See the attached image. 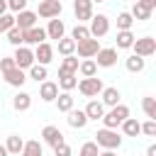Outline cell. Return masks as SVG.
Masks as SVG:
<instances>
[{"label": "cell", "instance_id": "obj_1", "mask_svg": "<svg viewBox=\"0 0 156 156\" xmlns=\"http://www.w3.org/2000/svg\"><path fill=\"white\" fill-rule=\"evenodd\" d=\"M93 141L98 144V149H105V151H115L122 146V136L117 134V129H105V127L95 132Z\"/></svg>", "mask_w": 156, "mask_h": 156}, {"label": "cell", "instance_id": "obj_2", "mask_svg": "<svg viewBox=\"0 0 156 156\" xmlns=\"http://www.w3.org/2000/svg\"><path fill=\"white\" fill-rule=\"evenodd\" d=\"M129 117V107L127 105H115V107H110L105 115H102V124H105V129H117L124 119Z\"/></svg>", "mask_w": 156, "mask_h": 156}, {"label": "cell", "instance_id": "obj_3", "mask_svg": "<svg viewBox=\"0 0 156 156\" xmlns=\"http://www.w3.org/2000/svg\"><path fill=\"white\" fill-rule=\"evenodd\" d=\"M76 88H78L80 95H85V98H98L105 85H102V80H100L98 76H93V78H80Z\"/></svg>", "mask_w": 156, "mask_h": 156}, {"label": "cell", "instance_id": "obj_4", "mask_svg": "<svg viewBox=\"0 0 156 156\" xmlns=\"http://www.w3.org/2000/svg\"><path fill=\"white\" fill-rule=\"evenodd\" d=\"M132 51H134V56L149 58V56H154V54H156V39H154V37H141V39H134Z\"/></svg>", "mask_w": 156, "mask_h": 156}, {"label": "cell", "instance_id": "obj_5", "mask_svg": "<svg viewBox=\"0 0 156 156\" xmlns=\"http://www.w3.org/2000/svg\"><path fill=\"white\" fill-rule=\"evenodd\" d=\"M98 68H112L117 63V49L115 46H100V51L93 56Z\"/></svg>", "mask_w": 156, "mask_h": 156}, {"label": "cell", "instance_id": "obj_6", "mask_svg": "<svg viewBox=\"0 0 156 156\" xmlns=\"http://www.w3.org/2000/svg\"><path fill=\"white\" fill-rule=\"evenodd\" d=\"M88 32H90L93 39L105 37V34L110 32V17H107V15H93V17H90V27H88Z\"/></svg>", "mask_w": 156, "mask_h": 156}, {"label": "cell", "instance_id": "obj_7", "mask_svg": "<svg viewBox=\"0 0 156 156\" xmlns=\"http://www.w3.org/2000/svg\"><path fill=\"white\" fill-rule=\"evenodd\" d=\"M12 61H15V66L17 68H22V71H27L29 66H34V49H29V46H17L15 49V54H12Z\"/></svg>", "mask_w": 156, "mask_h": 156}, {"label": "cell", "instance_id": "obj_8", "mask_svg": "<svg viewBox=\"0 0 156 156\" xmlns=\"http://www.w3.org/2000/svg\"><path fill=\"white\" fill-rule=\"evenodd\" d=\"M61 10H63L61 0H41V2H39V7H37V17L54 20V17H58V15H61Z\"/></svg>", "mask_w": 156, "mask_h": 156}, {"label": "cell", "instance_id": "obj_9", "mask_svg": "<svg viewBox=\"0 0 156 156\" xmlns=\"http://www.w3.org/2000/svg\"><path fill=\"white\" fill-rule=\"evenodd\" d=\"M98 51H100V39L88 37V39H83V41L76 44V54H78L80 58H93Z\"/></svg>", "mask_w": 156, "mask_h": 156}, {"label": "cell", "instance_id": "obj_10", "mask_svg": "<svg viewBox=\"0 0 156 156\" xmlns=\"http://www.w3.org/2000/svg\"><path fill=\"white\" fill-rule=\"evenodd\" d=\"M54 61V46L49 41H41L39 46H34V63L39 66H49Z\"/></svg>", "mask_w": 156, "mask_h": 156}, {"label": "cell", "instance_id": "obj_11", "mask_svg": "<svg viewBox=\"0 0 156 156\" xmlns=\"http://www.w3.org/2000/svg\"><path fill=\"white\" fill-rule=\"evenodd\" d=\"M37 12H32V10H22V12H17L15 15V27L17 29H22V32H27V29H32V27H37Z\"/></svg>", "mask_w": 156, "mask_h": 156}, {"label": "cell", "instance_id": "obj_12", "mask_svg": "<svg viewBox=\"0 0 156 156\" xmlns=\"http://www.w3.org/2000/svg\"><path fill=\"white\" fill-rule=\"evenodd\" d=\"M0 76H2V78H5V83H7V85H12V88H22V85H24V80H27V73H24L22 68H17V66H12V68L2 71Z\"/></svg>", "mask_w": 156, "mask_h": 156}, {"label": "cell", "instance_id": "obj_13", "mask_svg": "<svg viewBox=\"0 0 156 156\" xmlns=\"http://www.w3.org/2000/svg\"><path fill=\"white\" fill-rule=\"evenodd\" d=\"M73 12H76L78 24L90 22V17H93V2L90 0H73Z\"/></svg>", "mask_w": 156, "mask_h": 156}, {"label": "cell", "instance_id": "obj_14", "mask_svg": "<svg viewBox=\"0 0 156 156\" xmlns=\"http://www.w3.org/2000/svg\"><path fill=\"white\" fill-rule=\"evenodd\" d=\"M41 139H44V144H49L51 149L58 146V144H63V134H61V129L54 127V124H46V127L41 129Z\"/></svg>", "mask_w": 156, "mask_h": 156}, {"label": "cell", "instance_id": "obj_15", "mask_svg": "<svg viewBox=\"0 0 156 156\" xmlns=\"http://www.w3.org/2000/svg\"><path fill=\"white\" fill-rule=\"evenodd\" d=\"M46 39H63L66 37V24H63V20H58V17H54V20H49V24H46Z\"/></svg>", "mask_w": 156, "mask_h": 156}, {"label": "cell", "instance_id": "obj_16", "mask_svg": "<svg viewBox=\"0 0 156 156\" xmlns=\"http://www.w3.org/2000/svg\"><path fill=\"white\" fill-rule=\"evenodd\" d=\"M41 41H46L44 27H32V29L24 32V46H39Z\"/></svg>", "mask_w": 156, "mask_h": 156}, {"label": "cell", "instance_id": "obj_17", "mask_svg": "<svg viewBox=\"0 0 156 156\" xmlns=\"http://www.w3.org/2000/svg\"><path fill=\"white\" fill-rule=\"evenodd\" d=\"M39 98H41L44 102H54V100L58 98V85H56L54 80H44V83L39 85Z\"/></svg>", "mask_w": 156, "mask_h": 156}, {"label": "cell", "instance_id": "obj_18", "mask_svg": "<svg viewBox=\"0 0 156 156\" xmlns=\"http://www.w3.org/2000/svg\"><path fill=\"white\" fill-rule=\"evenodd\" d=\"M83 112H85L88 122H98V119H102V115H105V105H102L100 100H90Z\"/></svg>", "mask_w": 156, "mask_h": 156}, {"label": "cell", "instance_id": "obj_19", "mask_svg": "<svg viewBox=\"0 0 156 156\" xmlns=\"http://www.w3.org/2000/svg\"><path fill=\"white\" fill-rule=\"evenodd\" d=\"M119 98H122L119 90L112 88V85H110V88H102V93H100V102H102L105 107H115V105H119Z\"/></svg>", "mask_w": 156, "mask_h": 156}, {"label": "cell", "instance_id": "obj_20", "mask_svg": "<svg viewBox=\"0 0 156 156\" xmlns=\"http://www.w3.org/2000/svg\"><path fill=\"white\" fill-rule=\"evenodd\" d=\"M68 117H66V122H68V127H73V129H83L85 124H88V117H85V112L83 110H71V112H66Z\"/></svg>", "mask_w": 156, "mask_h": 156}, {"label": "cell", "instance_id": "obj_21", "mask_svg": "<svg viewBox=\"0 0 156 156\" xmlns=\"http://www.w3.org/2000/svg\"><path fill=\"white\" fill-rule=\"evenodd\" d=\"M78 56H63L61 58V66H58V76H71V73H78Z\"/></svg>", "mask_w": 156, "mask_h": 156}, {"label": "cell", "instance_id": "obj_22", "mask_svg": "<svg viewBox=\"0 0 156 156\" xmlns=\"http://www.w3.org/2000/svg\"><path fill=\"white\" fill-rule=\"evenodd\" d=\"M12 107H15L17 112H27V110L32 107V95L24 93V90H20V93L12 98Z\"/></svg>", "mask_w": 156, "mask_h": 156}, {"label": "cell", "instance_id": "obj_23", "mask_svg": "<svg viewBox=\"0 0 156 156\" xmlns=\"http://www.w3.org/2000/svg\"><path fill=\"white\" fill-rule=\"evenodd\" d=\"M119 127H122V134L124 136H139L141 134V122H136L134 117H127Z\"/></svg>", "mask_w": 156, "mask_h": 156}, {"label": "cell", "instance_id": "obj_24", "mask_svg": "<svg viewBox=\"0 0 156 156\" xmlns=\"http://www.w3.org/2000/svg\"><path fill=\"white\" fill-rule=\"evenodd\" d=\"M22 146H24V139H22L20 134H10V136H7V141H5V149H7V154H10V156H20Z\"/></svg>", "mask_w": 156, "mask_h": 156}, {"label": "cell", "instance_id": "obj_25", "mask_svg": "<svg viewBox=\"0 0 156 156\" xmlns=\"http://www.w3.org/2000/svg\"><path fill=\"white\" fill-rule=\"evenodd\" d=\"M124 66H127V71L129 73H141L144 68H146V58H141V56H127V61H124Z\"/></svg>", "mask_w": 156, "mask_h": 156}, {"label": "cell", "instance_id": "obj_26", "mask_svg": "<svg viewBox=\"0 0 156 156\" xmlns=\"http://www.w3.org/2000/svg\"><path fill=\"white\" fill-rule=\"evenodd\" d=\"M41 154H44V146H41V141H37V139L24 141V146H22V151H20V156H41Z\"/></svg>", "mask_w": 156, "mask_h": 156}, {"label": "cell", "instance_id": "obj_27", "mask_svg": "<svg viewBox=\"0 0 156 156\" xmlns=\"http://www.w3.org/2000/svg\"><path fill=\"white\" fill-rule=\"evenodd\" d=\"M54 102H56L58 112H71V110H73V102H76V100H73V95H71V93H58V98H56Z\"/></svg>", "mask_w": 156, "mask_h": 156}, {"label": "cell", "instance_id": "obj_28", "mask_svg": "<svg viewBox=\"0 0 156 156\" xmlns=\"http://www.w3.org/2000/svg\"><path fill=\"white\" fill-rule=\"evenodd\" d=\"M129 15H132V20H134V22H146V20L151 17V10H146V7H144V5H141V2L136 0Z\"/></svg>", "mask_w": 156, "mask_h": 156}, {"label": "cell", "instance_id": "obj_29", "mask_svg": "<svg viewBox=\"0 0 156 156\" xmlns=\"http://www.w3.org/2000/svg\"><path fill=\"white\" fill-rule=\"evenodd\" d=\"M78 71H80L83 78H93V76H98V66H95L93 58H83V61L78 63Z\"/></svg>", "mask_w": 156, "mask_h": 156}, {"label": "cell", "instance_id": "obj_30", "mask_svg": "<svg viewBox=\"0 0 156 156\" xmlns=\"http://www.w3.org/2000/svg\"><path fill=\"white\" fill-rule=\"evenodd\" d=\"M134 34H132V29H127V32H117V46L115 49H132V44H134Z\"/></svg>", "mask_w": 156, "mask_h": 156}, {"label": "cell", "instance_id": "obj_31", "mask_svg": "<svg viewBox=\"0 0 156 156\" xmlns=\"http://www.w3.org/2000/svg\"><path fill=\"white\" fill-rule=\"evenodd\" d=\"M56 44H58V54H61V56H73V54H76V41H73L71 37H63V39H58Z\"/></svg>", "mask_w": 156, "mask_h": 156}, {"label": "cell", "instance_id": "obj_32", "mask_svg": "<svg viewBox=\"0 0 156 156\" xmlns=\"http://www.w3.org/2000/svg\"><path fill=\"white\" fill-rule=\"evenodd\" d=\"M5 37H7V41H10V44H12L15 49L24 44V32H22V29H17V27L7 29V32H5Z\"/></svg>", "mask_w": 156, "mask_h": 156}, {"label": "cell", "instance_id": "obj_33", "mask_svg": "<svg viewBox=\"0 0 156 156\" xmlns=\"http://www.w3.org/2000/svg\"><path fill=\"white\" fill-rule=\"evenodd\" d=\"M27 73H29V78H32V80H37V83H44V80H46V76H49V73H46V66H39V63L29 66V68H27Z\"/></svg>", "mask_w": 156, "mask_h": 156}, {"label": "cell", "instance_id": "obj_34", "mask_svg": "<svg viewBox=\"0 0 156 156\" xmlns=\"http://www.w3.org/2000/svg\"><path fill=\"white\" fill-rule=\"evenodd\" d=\"M63 93H71L76 85H78V78H76V73H71V76H58V83H56Z\"/></svg>", "mask_w": 156, "mask_h": 156}, {"label": "cell", "instance_id": "obj_35", "mask_svg": "<svg viewBox=\"0 0 156 156\" xmlns=\"http://www.w3.org/2000/svg\"><path fill=\"white\" fill-rule=\"evenodd\" d=\"M141 110H144V115H146V119H156V98H144L141 100Z\"/></svg>", "mask_w": 156, "mask_h": 156}, {"label": "cell", "instance_id": "obj_36", "mask_svg": "<svg viewBox=\"0 0 156 156\" xmlns=\"http://www.w3.org/2000/svg\"><path fill=\"white\" fill-rule=\"evenodd\" d=\"M132 24H134V20H132L129 12H119L117 15V32H127V29H132Z\"/></svg>", "mask_w": 156, "mask_h": 156}, {"label": "cell", "instance_id": "obj_37", "mask_svg": "<svg viewBox=\"0 0 156 156\" xmlns=\"http://www.w3.org/2000/svg\"><path fill=\"white\" fill-rule=\"evenodd\" d=\"M90 37V32H88V27L85 24H76L73 29H71V39L78 44V41H83V39H88Z\"/></svg>", "mask_w": 156, "mask_h": 156}, {"label": "cell", "instance_id": "obj_38", "mask_svg": "<svg viewBox=\"0 0 156 156\" xmlns=\"http://www.w3.org/2000/svg\"><path fill=\"white\" fill-rule=\"evenodd\" d=\"M12 27H15V15H12V12L0 15V34H5V32L12 29Z\"/></svg>", "mask_w": 156, "mask_h": 156}, {"label": "cell", "instance_id": "obj_39", "mask_svg": "<svg viewBox=\"0 0 156 156\" xmlns=\"http://www.w3.org/2000/svg\"><path fill=\"white\" fill-rule=\"evenodd\" d=\"M98 154H100V149H98L95 141H85L80 146V151H78V156H98Z\"/></svg>", "mask_w": 156, "mask_h": 156}, {"label": "cell", "instance_id": "obj_40", "mask_svg": "<svg viewBox=\"0 0 156 156\" xmlns=\"http://www.w3.org/2000/svg\"><path fill=\"white\" fill-rule=\"evenodd\" d=\"M27 2H29V0H7V12L17 15V12L27 10Z\"/></svg>", "mask_w": 156, "mask_h": 156}, {"label": "cell", "instance_id": "obj_41", "mask_svg": "<svg viewBox=\"0 0 156 156\" xmlns=\"http://www.w3.org/2000/svg\"><path fill=\"white\" fill-rule=\"evenodd\" d=\"M141 134H146V136H156V119H146V122L141 124Z\"/></svg>", "mask_w": 156, "mask_h": 156}, {"label": "cell", "instance_id": "obj_42", "mask_svg": "<svg viewBox=\"0 0 156 156\" xmlns=\"http://www.w3.org/2000/svg\"><path fill=\"white\" fill-rule=\"evenodd\" d=\"M54 156H71V146L66 141L58 144V146H54Z\"/></svg>", "mask_w": 156, "mask_h": 156}, {"label": "cell", "instance_id": "obj_43", "mask_svg": "<svg viewBox=\"0 0 156 156\" xmlns=\"http://www.w3.org/2000/svg\"><path fill=\"white\" fill-rule=\"evenodd\" d=\"M12 66H15L12 56H5V58H0V73H2V71H7V68H12Z\"/></svg>", "mask_w": 156, "mask_h": 156}, {"label": "cell", "instance_id": "obj_44", "mask_svg": "<svg viewBox=\"0 0 156 156\" xmlns=\"http://www.w3.org/2000/svg\"><path fill=\"white\" fill-rule=\"evenodd\" d=\"M139 2H141V5L146 7V10H151V12L156 10V0H139Z\"/></svg>", "mask_w": 156, "mask_h": 156}, {"label": "cell", "instance_id": "obj_45", "mask_svg": "<svg viewBox=\"0 0 156 156\" xmlns=\"http://www.w3.org/2000/svg\"><path fill=\"white\" fill-rule=\"evenodd\" d=\"M146 156H156V144H149V149H146Z\"/></svg>", "mask_w": 156, "mask_h": 156}, {"label": "cell", "instance_id": "obj_46", "mask_svg": "<svg viewBox=\"0 0 156 156\" xmlns=\"http://www.w3.org/2000/svg\"><path fill=\"white\" fill-rule=\"evenodd\" d=\"M7 12V0H0V15Z\"/></svg>", "mask_w": 156, "mask_h": 156}, {"label": "cell", "instance_id": "obj_47", "mask_svg": "<svg viewBox=\"0 0 156 156\" xmlns=\"http://www.w3.org/2000/svg\"><path fill=\"white\" fill-rule=\"evenodd\" d=\"M0 156H10V154H7V149H5V144H0Z\"/></svg>", "mask_w": 156, "mask_h": 156}, {"label": "cell", "instance_id": "obj_48", "mask_svg": "<svg viewBox=\"0 0 156 156\" xmlns=\"http://www.w3.org/2000/svg\"><path fill=\"white\" fill-rule=\"evenodd\" d=\"M98 156H117V154H115V151H100Z\"/></svg>", "mask_w": 156, "mask_h": 156}, {"label": "cell", "instance_id": "obj_49", "mask_svg": "<svg viewBox=\"0 0 156 156\" xmlns=\"http://www.w3.org/2000/svg\"><path fill=\"white\" fill-rule=\"evenodd\" d=\"M90 2H105V0H90Z\"/></svg>", "mask_w": 156, "mask_h": 156}]
</instances>
